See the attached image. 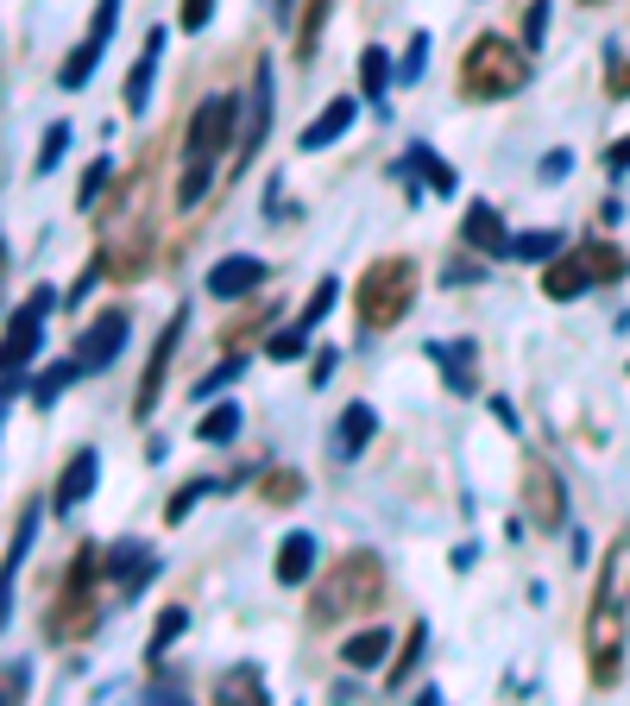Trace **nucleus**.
Wrapping results in <instances>:
<instances>
[{
	"label": "nucleus",
	"mask_w": 630,
	"mask_h": 706,
	"mask_svg": "<svg viewBox=\"0 0 630 706\" xmlns=\"http://www.w3.org/2000/svg\"><path fill=\"white\" fill-rule=\"evenodd\" d=\"M385 605V561L373 549H347L322 580H316V600H309V625L328 630L341 625L347 612H373Z\"/></svg>",
	"instance_id": "f257e3e1"
},
{
	"label": "nucleus",
	"mask_w": 630,
	"mask_h": 706,
	"mask_svg": "<svg viewBox=\"0 0 630 706\" xmlns=\"http://www.w3.org/2000/svg\"><path fill=\"white\" fill-rule=\"evenodd\" d=\"M416 284H423L416 259L410 252H385V259H373L366 272L353 277V316L366 328H398L410 316V303H416Z\"/></svg>",
	"instance_id": "f03ea898"
},
{
	"label": "nucleus",
	"mask_w": 630,
	"mask_h": 706,
	"mask_svg": "<svg viewBox=\"0 0 630 706\" xmlns=\"http://www.w3.org/2000/svg\"><path fill=\"white\" fill-rule=\"evenodd\" d=\"M529 82V45L504 38V32H479L460 50V95L467 101H504Z\"/></svg>",
	"instance_id": "7ed1b4c3"
},
{
	"label": "nucleus",
	"mask_w": 630,
	"mask_h": 706,
	"mask_svg": "<svg viewBox=\"0 0 630 706\" xmlns=\"http://www.w3.org/2000/svg\"><path fill=\"white\" fill-rule=\"evenodd\" d=\"M95 580H107V549H101V543H82L76 561H70L64 593H57L50 612H45V637H50V644H76V637H89V630H95V618H101Z\"/></svg>",
	"instance_id": "20e7f679"
},
{
	"label": "nucleus",
	"mask_w": 630,
	"mask_h": 706,
	"mask_svg": "<svg viewBox=\"0 0 630 706\" xmlns=\"http://www.w3.org/2000/svg\"><path fill=\"white\" fill-rule=\"evenodd\" d=\"M586 681L593 687H618L625 681V600L593 593V612H586Z\"/></svg>",
	"instance_id": "39448f33"
},
{
	"label": "nucleus",
	"mask_w": 630,
	"mask_h": 706,
	"mask_svg": "<svg viewBox=\"0 0 630 706\" xmlns=\"http://www.w3.org/2000/svg\"><path fill=\"white\" fill-rule=\"evenodd\" d=\"M233 133H240V101H233V95H208L196 114H190V133H183V164H215L227 146H240Z\"/></svg>",
	"instance_id": "423d86ee"
},
{
	"label": "nucleus",
	"mask_w": 630,
	"mask_h": 706,
	"mask_svg": "<svg viewBox=\"0 0 630 706\" xmlns=\"http://www.w3.org/2000/svg\"><path fill=\"white\" fill-rule=\"evenodd\" d=\"M524 511L536 530H561L568 524V492H561V474H554L542 454L524 460Z\"/></svg>",
	"instance_id": "0eeeda50"
},
{
	"label": "nucleus",
	"mask_w": 630,
	"mask_h": 706,
	"mask_svg": "<svg viewBox=\"0 0 630 706\" xmlns=\"http://www.w3.org/2000/svg\"><path fill=\"white\" fill-rule=\"evenodd\" d=\"M50 309V291H32V303H25L20 316L7 322V334H0V378H13L32 360V348H38V322H45Z\"/></svg>",
	"instance_id": "6e6552de"
},
{
	"label": "nucleus",
	"mask_w": 630,
	"mask_h": 706,
	"mask_svg": "<svg viewBox=\"0 0 630 706\" xmlns=\"http://www.w3.org/2000/svg\"><path fill=\"white\" fill-rule=\"evenodd\" d=\"M586 284H599L593 277V259H586V247H561L542 265V297H554V303H574Z\"/></svg>",
	"instance_id": "1a4fd4ad"
},
{
	"label": "nucleus",
	"mask_w": 630,
	"mask_h": 706,
	"mask_svg": "<svg viewBox=\"0 0 630 706\" xmlns=\"http://www.w3.org/2000/svg\"><path fill=\"white\" fill-rule=\"evenodd\" d=\"M176 341H183V316H171V322H164V334H158V348H151L146 373H139V398H133V417H151V403L164 398V373H171V360H176Z\"/></svg>",
	"instance_id": "9d476101"
},
{
	"label": "nucleus",
	"mask_w": 630,
	"mask_h": 706,
	"mask_svg": "<svg viewBox=\"0 0 630 706\" xmlns=\"http://www.w3.org/2000/svg\"><path fill=\"white\" fill-rule=\"evenodd\" d=\"M265 284V265L252 259V252H233V259H221L215 272H208V297H221V303H247L252 291Z\"/></svg>",
	"instance_id": "9b49d317"
},
{
	"label": "nucleus",
	"mask_w": 630,
	"mask_h": 706,
	"mask_svg": "<svg viewBox=\"0 0 630 706\" xmlns=\"http://www.w3.org/2000/svg\"><path fill=\"white\" fill-rule=\"evenodd\" d=\"M121 341H126V309H107V316L76 341V360H82V366H107V360L121 353Z\"/></svg>",
	"instance_id": "f8f14e48"
},
{
	"label": "nucleus",
	"mask_w": 630,
	"mask_h": 706,
	"mask_svg": "<svg viewBox=\"0 0 630 706\" xmlns=\"http://www.w3.org/2000/svg\"><path fill=\"white\" fill-rule=\"evenodd\" d=\"M460 247H473V252H492L499 259L511 240H504V221H499V208L492 202H473L467 208V221H460Z\"/></svg>",
	"instance_id": "ddd939ff"
},
{
	"label": "nucleus",
	"mask_w": 630,
	"mask_h": 706,
	"mask_svg": "<svg viewBox=\"0 0 630 706\" xmlns=\"http://www.w3.org/2000/svg\"><path fill=\"white\" fill-rule=\"evenodd\" d=\"M107 580L121 587V593H139L151 580V549H139V543H114L107 549Z\"/></svg>",
	"instance_id": "4468645a"
},
{
	"label": "nucleus",
	"mask_w": 630,
	"mask_h": 706,
	"mask_svg": "<svg viewBox=\"0 0 630 706\" xmlns=\"http://www.w3.org/2000/svg\"><path fill=\"white\" fill-rule=\"evenodd\" d=\"M347 126H353V95L328 101L322 114H316V121L302 126V151H322L328 139H341V133H347Z\"/></svg>",
	"instance_id": "2eb2a0df"
},
{
	"label": "nucleus",
	"mask_w": 630,
	"mask_h": 706,
	"mask_svg": "<svg viewBox=\"0 0 630 706\" xmlns=\"http://www.w3.org/2000/svg\"><path fill=\"white\" fill-rule=\"evenodd\" d=\"M328 13H334V0H302V13H297V45H290V50H297V64H309V57H316Z\"/></svg>",
	"instance_id": "dca6fc26"
},
{
	"label": "nucleus",
	"mask_w": 630,
	"mask_h": 706,
	"mask_svg": "<svg viewBox=\"0 0 630 706\" xmlns=\"http://www.w3.org/2000/svg\"><path fill=\"white\" fill-rule=\"evenodd\" d=\"M95 486V448H82L64 467V479H57V511H70V504H82V492Z\"/></svg>",
	"instance_id": "f3484780"
},
{
	"label": "nucleus",
	"mask_w": 630,
	"mask_h": 706,
	"mask_svg": "<svg viewBox=\"0 0 630 706\" xmlns=\"http://www.w3.org/2000/svg\"><path fill=\"white\" fill-rule=\"evenodd\" d=\"M309 568H316V543H309V536H284V543H277V568H272V574L284 580V587H297Z\"/></svg>",
	"instance_id": "a211bd4d"
},
{
	"label": "nucleus",
	"mask_w": 630,
	"mask_h": 706,
	"mask_svg": "<svg viewBox=\"0 0 630 706\" xmlns=\"http://www.w3.org/2000/svg\"><path fill=\"white\" fill-rule=\"evenodd\" d=\"M151 64H158V32H151V38H146V50H139V64H133V76H126V114H146Z\"/></svg>",
	"instance_id": "6ab92c4d"
},
{
	"label": "nucleus",
	"mask_w": 630,
	"mask_h": 706,
	"mask_svg": "<svg viewBox=\"0 0 630 706\" xmlns=\"http://www.w3.org/2000/svg\"><path fill=\"white\" fill-rule=\"evenodd\" d=\"M385 650H391V637H385V630H359V637H347L341 662H347V669H378Z\"/></svg>",
	"instance_id": "aec40b11"
},
{
	"label": "nucleus",
	"mask_w": 630,
	"mask_h": 706,
	"mask_svg": "<svg viewBox=\"0 0 630 706\" xmlns=\"http://www.w3.org/2000/svg\"><path fill=\"white\" fill-rule=\"evenodd\" d=\"M259 499L277 504V511H284V504H297L302 499V474H297V467H272V474L259 479Z\"/></svg>",
	"instance_id": "412c9836"
},
{
	"label": "nucleus",
	"mask_w": 630,
	"mask_h": 706,
	"mask_svg": "<svg viewBox=\"0 0 630 706\" xmlns=\"http://www.w3.org/2000/svg\"><path fill=\"white\" fill-rule=\"evenodd\" d=\"M196 435L208 442V448H221V442H233V435H240V403H215V410H208V417L196 423Z\"/></svg>",
	"instance_id": "4be33fe9"
},
{
	"label": "nucleus",
	"mask_w": 630,
	"mask_h": 706,
	"mask_svg": "<svg viewBox=\"0 0 630 706\" xmlns=\"http://www.w3.org/2000/svg\"><path fill=\"white\" fill-rule=\"evenodd\" d=\"M265 126H272V95H265V76H259V101H252L247 126H240V164H247L252 151H259V139H265Z\"/></svg>",
	"instance_id": "5701e85b"
},
{
	"label": "nucleus",
	"mask_w": 630,
	"mask_h": 706,
	"mask_svg": "<svg viewBox=\"0 0 630 706\" xmlns=\"http://www.w3.org/2000/svg\"><path fill=\"white\" fill-rule=\"evenodd\" d=\"M373 429H378V417L366 410V403H353L347 417H341V454H359L366 442H373Z\"/></svg>",
	"instance_id": "b1692460"
},
{
	"label": "nucleus",
	"mask_w": 630,
	"mask_h": 706,
	"mask_svg": "<svg viewBox=\"0 0 630 706\" xmlns=\"http://www.w3.org/2000/svg\"><path fill=\"white\" fill-rule=\"evenodd\" d=\"M385 82H391V57L378 45L359 50V95H385Z\"/></svg>",
	"instance_id": "393cba45"
},
{
	"label": "nucleus",
	"mask_w": 630,
	"mask_h": 706,
	"mask_svg": "<svg viewBox=\"0 0 630 706\" xmlns=\"http://www.w3.org/2000/svg\"><path fill=\"white\" fill-rule=\"evenodd\" d=\"M101 45H107V38H101V32H89V38H82V50H76L70 64H64V89H82V82H89V70H95Z\"/></svg>",
	"instance_id": "a878e982"
},
{
	"label": "nucleus",
	"mask_w": 630,
	"mask_h": 706,
	"mask_svg": "<svg viewBox=\"0 0 630 706\" xmlns=\"http://www.w3.org/2000/svg\"><path fill=\"white\" fill-rule=\"evenodd\" d=\"M586 259H593V277H599V284H618V277L630 272V265H625V252H618V247H605V240H586Z\"/></svg>",
	"instance_id": "bb28decb"
},
{
	"label": "nucleus",
	"mask_w": 630,
	"mask_h": 706,
	"mask_svg": "<svg viewBox=\"0 0 630 706\" xmlns=\"http://www.w3.org/2000/svg\"><path fill=\"white\" fill-rule=\"evenodd\" d=\"M265 322H272V303H259L252 316H240V322H227V328H221V348H240V341H247V334H259Z\"/></svg>",
	"instance_id": "cd10ccee"
},
{
	"label": "nucleus",
	"mask_w": 630,
	"mask_h": 706,
	"mask_svg": "<svg viewBox=\"0 0 630 706\" xmlns=\"http://www.w3.org/2000/svg\"><path fill=\"white\" fill-rule=\"evenodd\" d=\"M101 196H107V164H89V171H82V190H76V208H82V215H95Z\"/></svg>",
	"instance_id": "c85d7f7f"
},
{
	"label": "nucleus",
	"mask_w": 630,
	"mask_h": 706,
	"mask_svg": "<svg viewBox=\"0 0 630 706\" xmlns=\"http://www.w3.org/2000/svg\"><path fill=\"white\" fill-rule=\"evenodd\" d=\"M605 95L630 101V57H618V50H605Z\"/></svg>",
	"instance_id": "c756f323"
},
{
	"label": "nucleus",
	"mask_w": 630,
	"mask_h": 706,
	"mask_svg": "<svg viewBox=\"0 0 630 706\" xmlns=\"http://www.w3.org/2000/svg\"><path fill=\"white\" fill-rule=\"evenodd\" d=\"M76 373H82V360H70V366H50V373L38 378V385H32V398H38V403H50V398H57V391H64V385L76 378Z\"/></svg>",
	"instance_id": "7c9ffc66"
},
{
	"label": "nucleus",
	"mask_w": 630,
	"mask_h": 706,
	"mask_svg": "<svg viewBox=\"0 0 630 706\" xmlns=\"http://www.w3.org/2000/svg\"><path fill=\"white\" fill-rule=\"evenodd\" d=\"M309 348V328H284V334H272V341H265V353H272V360H297V353Z\"/></svg>",
	"instance_id": "2f4dec72"
},
{
	"label": "nucleus",
	"mask_w": 630,
	"mask_h": 706,
	"mask_svg": "<svg viewBox=\"0 0 630 706\" xmlns=\"http://www.w3.org/2000/svg\"><path fill=\"white\" fill-rule=\"evenodd\" d=\"M334 297H341V284H334V277H322V284H316V297H309V309H302V328L322 322L328 309H334Z\"/></svg>",
	"instance_id": "473e14b6"
},
{
	"label": "nucleus",
	"mask_w": 630,
	"mask_h": 706,
	"mask_svg": "<svg viewBox=\"0 0 630 706\" xmlns=\"http://www.w3.org/2000/svg\"><path fill=\"white\" fill-rule=\"evenodd\" d=\"M511 252H524V259H554V252H561V234H524Z\"/></svg>",
	"instance_id": "72a5a7b5"
},
{
	"label": "nucleus",
	"mask_w": 630,
	"mask_h": 706,
	"mask_svg": "<svg viewBox=\"0 0 630 706\" xmlns=\"http://www.w3.org/2000/svg\"><path fill=\"white\" fill-rule=\"evenodd\" d=\"M64 146H70V126H64V121H50V133H45V151H38V171H50V164L64 158Z\"/></svg>",
	"instance_id": "f704fd0d"
},
{
	"label": "nucleus",
	"mask_w": 630,
	"mask_h": 706,
	"mask_svg": "<svg viewBox=\"0 0 630 706\" xmlns=\"http://www.w3.org/2000/svg\"><path fill=\"white\" fill-rule=\"evenodd\" d=\"M416 650H423V625L410 630V644H403V656H398V662H391V675H385V681H391V687H403V675L416 669Z\"/></svg>",
	"instance_id": "c9c22d12"
},
{
	"label": "nucleus",
	"mask_w": 630,
	"mask_h": 706,
	"mask_svg": "<svg viewBox=\"0 0 630 706\" xmlns=\"http://www.w3.org/2000/svg\"><path fill=\"white\" fill-rule=\"evenodd\" d=\"M176 20H183V32H202V25L215 20V0H183V13H176Z\"/></svg>",
	"instance_id": "e433bc0d"
},
{
	"label": "nucleus",
	"mask_w": 630,
	"mask_h": 706,
	"mask_svg": "<svg viewBox=\"0 0 630 706\" xmlns=\"http://www.w3.org/2000/svg\"><path fill=\"white\" fill-rule=\"evenodd\" d=\"M542 25H549V0H536V7L524 13V45H529V50L542 45Z\"/></svg>",
	"instance_id": "4c0bfd02"
},
{
	"label": "nucleus",
	"mask_w": 630,
	"mask_h": 706,
	"mask_svg": "<svg viewBox=\"0 0 630 706\" xmlns=\"http://www.w3.org/2000/svg\"><path fill=\"white\" fill-rule=\"evenodd\" d=\"M202 492H208V486H202V479H190V486H183V492L171 499V511H164V517H171V524H176V517H190V504H196Z\"/></svg>",
	"instance_id": "58836bf2"
},
{
	"label": "nucleus",
	"mask_w": 630,
	"mask_h": 706,
	"mask_svg": "<svg viewBox=\"0 0 630 706\" xmlns=\"http://www.w3.org/2000/svg\"><path fill=\"white\" fill-rule=\"evenodd\" d=\"M176 630H183V612H164V625H158V637H151V650H164Z\"/></svg>",
	"instance_id": "ea45409f"
},
{
	"label": "nucleus",
	"mask_w": 630,
	"mask_h": 706,
	"mask_svg": "<svg viewBox=\"0 0 630 706\" xmlns=\"http://www.w3.org/2000/svg\"><path fill=\"white\" fill-rule=\"evenodd\" d=\"M605 164H611V171H625V164H630V139H618V146L605 151Z\"/></svg>",
	"instance_id": "a19ab883"
},
{
	"label": "nucleus",
	"mask_w": 630,
	"mask_h": 706,
	"mask_svg": "<svg viewBox=\"0 0 630 706\" xmlns=\"http://www.w3.org/2000/svg\"><path fill=\"white\" fill-rule=\"evenodd\" d=\"M0 277H7V252H0Z\"/></svg>",
	"instance_id": "79ce46f5"
},
{
	"label": "nucleus",
	"mask_w": 630,
	"mask_h": 706,
	"mask_svg": "<svg viewBox=\"0 0 630 706\" xmlns=\"http://www.w3.org/2000/svg\"><path fill=\"white\" fill-rule=\"evenodd\" d=\"M586 7H599V0H586Z\"/></svg>",
	"instance_id": "37998d69"
}]
</instances>
